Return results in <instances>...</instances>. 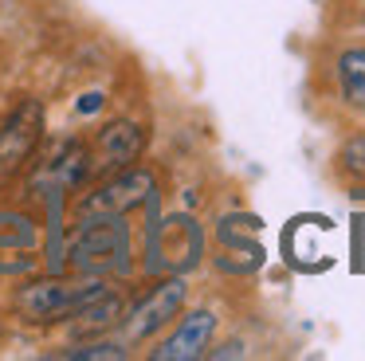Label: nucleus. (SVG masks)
Segmentation results:
<instances>
[{
	"instance_id": "obj_1",
	"label": "nucleus",
	"mask_w": 365,
	"mask_h": 361,
	"mask_svg": "<svg viewBox=\"0 0 365 361\" xmlns=\"http://www.w3.org/2000/svg\"><path fill=\"white\" fill-rule=\"evenodd\" d=\"M71 263L87 275H114L130 267V235L122 216H95L79 220V232L71 240Z\"/></svg>"
},
{
	"instance_id": "obj_2",
	"label": "nucleus",
	"mask_w": 365,
	"mask_h": 361,
	"mask_svg": "<svg viewBox=\"0 0 365 361\" xmlns=\"http://www.w3.org/2000/svg\"><path fill=\"white\" fill-rule=\"evenodd\" d=\"M103 290H110L106 283H63V279H36L24 283L16 290V306L28 322H56V318H71L75 310L98 298Z\"/></svg>"
},
{
	"instance_id": "obj_3",
	"label": "nucleus",
	"mask_w": 365,
	"mask_h": 361,
	"mask_svg": "<svg viewBox=\"0 0 365 361\" xmlns=\"http://www.w3.org/2000/svg\"><path fill=\"white\" fill-rule=\"evenodd\" d=\"M40 138H43V106L36 98H24L0 122V188L12 185L28 169Z\"/></svg>"
},
{
	"instance_id": "obj_4",
	"label": "nucleus",
	"mask_w": 365,
	"mask_h": 361,
	"mask_svg": "<svg viewBox=\"0 0 365 361\" xmlns=\"http://www.w3.org/2000/svg\"><path fill=\"white\" fill-rule=\"evenodd\" d=\"M153 177L145 169H122L106 180L103 188H95L91 196H83L75 204V216L79 220H95V216H126L134 212L138 204H150L153 200Z\"/></svg>"
},
{
	"instance_id": "obj_5",
	"label": "nucleus",
	"mask_w": 365,
	"mask_h": 361,
	"mask_svg": "<svg viewBox=\"0 0 365 361\" xmlns=\"http://www.w3.org/2000/svg\"><path fill=\"white\" fill-rule=\"evenodd\" d=\"M200 248H205L200 228L189 216H173L150 232V259H145V267L150 271H189L200 259Z\"/></svg>"
},
{
	"instance_id": "obj_6",
	"label": "nucleus",
	"mask_w": 365,
	"mask_h": 361,
	"mask_svg": "<svg viewBox=\"0 0 365 361\" xmlns=\"http://www.w3.org/2000/svg\"><path fill=\"white\" fill-rule=\"evenodd\" d=\"M185 295H189V287H185V279H177V275H173V279H165V283H158V287H153L150 295L130 310L126 337H130V342H145V337H153L158 330H165L169 322L181 314Z\"/></svg>"
},
{
	"instance_id": "obj_7",
	"label": "nucleus",
	"mask_w": 365,
	"mask_h": 361,
	"mask_svg": "<svg viewBox=\"0 0 365 361\" xmlns=\"http://www.w3.org/2000/svg\"><path fill=\"white\" fill-rule=\"evenodd\" d=\"M40 224L24 212H0V275H24L32 271L40 255Z\"/></svg>"
},
{
	"instance_id": "obj_8",
	"label": "nucleus",
	"mask_w": 365,
	"mask_h": 361,
	"mask_svg": "<svg viewBox=\"0 0 365 361\" xmlns=\"http://www.w3.org/2000/svg\"><path fill=\"white\" fill-rule=\"evenodd\" d=\"M142 149H145V130L138 122H110V126H103L98 130V138H95V165L87 169V177L91 173H122V169H130V165L142 157Z\"/></svg>"
},
{
	"instance_id": "obj_9",
	"label": "nucleus",
	"mask_w": 365,
	"mask_h": 361,
	"mask_svg": "<svg viewBox=\"0 0 365 361\" xmlns=\"http://www.w3.org/2000/svg\"><path fill=\"white\" fill-rule=\"evenodd\" d=\"M212 334H216V314L212 310H192V314H185L181 326L161 342V350H153V357L158 361H192L208 350Z\"/></svg>"
},
{
	"instance_id": "obj_10",
	"label": "nucleus",
	"mask_w": 365,
	"mask_h": 361,
	"mask_svg": "<svg viewBox=\"0 0 365 361\" xmlns=\"http://www.w3.org/2000/svg\"><path fill=\"white\" fill-rule=\"evenodd\" d=\"M255 232H259V220L255 216H224L220 232H216L228 255H244L247 271H255L263 263V248L255 243Z\"/></svg>"
},
{
	"instance_id": "obj_11",
	"label": "nucleus",
	"mask_w": 365,
	"mask_h": 361,
	"mask_svg": "<svg viewBox=\"0 0 365 361\" xmlns=\"http://www.w3.org/2000/svg\"><path fill=\"white\" fill-rule=\"evenodd\" d=\"M122 314H126V302H122L118 295H110V290H103L98 298H91L83 310H75V334H98V330H106L110 322H118Z\"/></svg>"
},
{
	"instance_id": "obj_12",
	"label": "nucleus",
	"mask_w": 365,
	"mask_h": 361,
	"mask_svg": "<svg viewBox=\"0 0 365 361\" xmlns=\"http://www.w3.org/2000/svg\"><path fill=\"white\" fill-rule=\"evenodd\" d=\"M338 91L349 106H365V51H341L338 59Z\"/></svg>"
},
{
	"instance_id": "obj_13",
	"label": "nucleus",
	"mask_w": 365,
	"mask_h": 361,
	"mask_svg": "<svg viewBox=\"0 0 365 361\" xmlns=\"http://www.w3.org/2000/svg\"><path fill=\"white\" fill-rule=\"evenodd\" d=\"M341 169L349 173V177H365V133L361 138H349L346 146H341Z\"/></svg>"
},
{
	"instance_id": "obj_14",
	"label": "nucleus",
	"mask_w": 365,
	"mask_h": 361,
	"mask_svg": "<svg viewBox=\"0 0 365 361\" xmlns=\"http://www.w3.org/2000/svg\"><path fill=\"white\" fill-rule=\"evenodd\" d=\"M67 357H110V361H118V357H126V345H118V342H95V345H79V350H71Z\"/></svg>"
}]
</instances>
